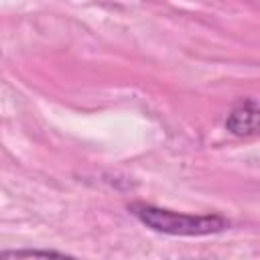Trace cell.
<instances>
[{"label":"cell","instance_id":"obj_1","mask_svg":"<svg viewBox=\"0 0 260 260\" xmlns=\"http://www.w3.org/2000/svg\"><path fill=\"white\" fill-rule=\"evenodd\" d=\"M128 211L148 230L158 234H169V236H209L230 228V219L219 213L191 215V213H179V211L156 207L142 201L128 205Z\"/></svg>","mask_w":260,"mask_h":260},{"label":"cell","instance_id":"obj_2","mask_svg":"<svg viewBox=\"0 0 260 260\" xmlns=\"http://www.w3.org/2000/svg\"><path fill=\"white\" fill-rule=\"evenodd\" d=\"M260 108L254 98L240 100L225 118V130L238 138H254L260 128Z\"/></svg>","mask_w":260,"mask_h":260},{"label":"cell","instance_id":"obj_3","mask_svg":"<svg viewBox=\"0 0 260 260\" xmlns=\"http://www.w3.org/2000/svg\"><path fill=\"white\" fill-rule=\"evenodd\" d=\"M18 256H55V258H65L69 254L59 252V250H37V248H18V250H0V258H18Z\"/></svg>","mask_w":260,"mask_h":260}]
</instances>
